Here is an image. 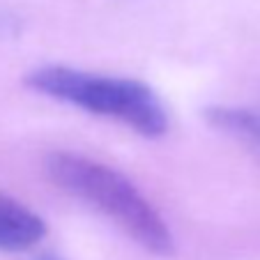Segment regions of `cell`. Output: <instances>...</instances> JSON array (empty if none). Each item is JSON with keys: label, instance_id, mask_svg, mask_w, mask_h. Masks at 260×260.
<instances>
[{"label": "cell", "instance_id": "cell-1", "mask_svg": "<svg viewBox=\"0 0 260 260\" xmlns=\"http://www.w3.org/2000/svg\"><path fill=\"white\" fill-rule=\"evenodd\" d=\"M46 175L55 187L108 216L145 251L154 255H173L175 240L168 223L120 171L83 154L53 152L46 159Z\"/></svg>", "mask_w": 260, "mask_h": 260}, {"label": "cell", "instance_id": "cell-2", "mask_svg": "<svg viewBox=\"0 0 260 260\" xmlns=\"http://www.w3.org/2000/svg\"><path fill=\"white\" fill-rule=\"evenodd\" d=\"M25 83L51 99L83 108L99 118L118 120L145 138L164 136L168 129L161 99L143 81L104 76L64 64H46L30 72Z\"/></svg>", "mask_w": 260, "mask_h": 260}, {"label": "cell", "instance_id": "cell-3", "mask_svg": "<svg viewBox=\"0 0 260 260\" xmlns=\"http://www.w3.org/2000/svg\"><path fill=\"white\" fill-rule=\"evenodd\" d=\"M44 235L46 223L40 214L16 198L0 193V251H25L44 240Z\"/></svg>", "mask_w": 260, "mask_h": 260}, {"label": "cell", "instance_id": "cell-4", "mask_svg": "<svg viewBox=\"0 0 260 260\" xmlns=\"http://www.w3.org/2000/svg\"><path fill=\"white\" fill-rule=\"evenodd\" d=\"M205 120L216 132L244 143L260 157V106H210Z\"/></svg>", "mask_w": 260, "mask_h": 260}, {"label": "cell", "instance_id": "cell-5", "mask_svg": "<svg viewBox=\"0 0 260 260\" xmlns=\"http://www.w3.org/2000/svg\"><path fill=\"white\" fill-rule=\"evenodd\" d=\"M35 260H64L62 255H58V253H53V251H44V253H40Z\"/></svg>", "mask_w": 260, "mask_h": 260}]
</instances>
